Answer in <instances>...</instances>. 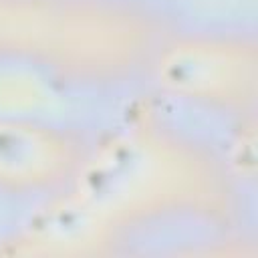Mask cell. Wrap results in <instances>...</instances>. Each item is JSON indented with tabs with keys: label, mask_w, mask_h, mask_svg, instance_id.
<instances>
[{
	"label": "cell",
	"mask_w": 258,
	"mask_h": 258,
	"mask_svg": "<svg viewBox=\"0 0 258 258\" xmlns=\"http://www.w3.org/2000/svg\"><path fill=\"white\" fill-rule=\"evenodd\" d=\"M165 83L183 91H214L232 83L234 60L226 50L212 46H183L177 48L163 62Z\"/></svg>",
	"instance_id": "cell-2"
},
{
	"label": "cell",
	"mask_w": 258,
	"mask_h": 258,
	"mask_svg": "<svg viewBox=\"0 0 258 258\" xmlns=\"http://www.w3.org/2000/svg\"><path fill=\"white\" fill-rule=\"evenodd\" d=\"M64 145L36 127L0 121V177L40 179L64 161Z\"/></svg>",
	"instance_id": "cell-1"
}]
</instances>
